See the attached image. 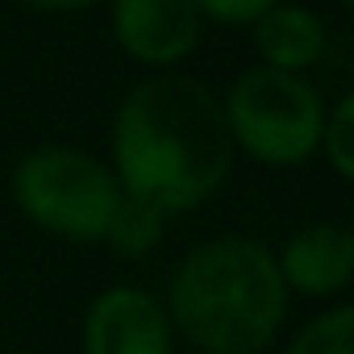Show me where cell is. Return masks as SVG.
Here are the masks:
<instances>
[{
  "label": "cell",
  "mask_w": 354,
  "mask_h": 354,
  "mask_svg": "<svg viewBox=\"0 0 354 354\" xmlns=\"http://www.w3.org/2000/svg\"><path fill=\"white\" fill-rule=\"evenodd\" d=\"M196 13H209L213 21L225 26H242V21H259L267 9H275L279 0H192Z\"/></svg>",
  "instance_id": "obj_12"
},
{
  "label": "cell",
  "mask_w": 354,
  "mask_h": 354,
  "mask_svg": "<svg viewBox=\"0 0 354 354\" xmlns=\"http://www.w3.org/2000/svg\"><path fill=\"white\" fill-rule=\"evenodd\" d=\"M162 308L201 354H259L288 317V288L263 242L230 234L175 267Z\"/></svg>",
  "instance_id": "obj_2"
},
{
  "label": "cell",
  "mask_w": 354,
  "mask_h": 354,
  "mask_svg": "<svg viewBox=\"0 0 354 354\" xmlns=\"http://www.w3.org/2000/svg\"><path fill=\"white\" fill-rule=\"evenodd\" d=\"M113 34L138 63H180L201 38L192 0H113Z\"/></svg>",
  "instance_id": "obj_6"
},
{
  "label": "cell",
  "mask_w": 354,
  "mask_h": 354,
  "mask_svg": "<svg viewBox=\"0 0 354 354\" xmlns=\"http://www.w3.org/2000/svg\"><path fill=\"white\" fill-rule=\"evenodd\" d=\"M254 46L263 55V67L300 75L304 67H313L321 59L325 26L300 5H275L254 21Z\"/></svg>",
  "instance_id": "obj_8"
},
{
  "label": "cell",
  "mask_w": 354,
  "mask_h": 354,
  "mask_svg": "<svg viewBox=\"0 0 354 354\" xmlns=\"http://www.w3.org/2000/svg\"><path fill=\"white\" fill-rule=\"evenodd\" d=\"M342 5H350V0H342Z\"/></svg>",
  "instance_id": "obj_14"
},
{
  "label": "cell",
  "mask_w": 354,
  "mask_h": 354,
  "mask_svg": "<svg viewBox=\"0 0 354 354\" xmlns=\"http://www.w3.org/2000/svg\"><path fill=\"white\" fill-rule=\"evenodd\" d=\"M13 196L21 213L71 242H104V230L121 205L117 175L71 146H38L13 171Z\"/></svg>",
  "instance_id": "obj_3"
},
{
  "label": "cell",
  "mask_w": 354,
  "mask_h": 354,
  "mask_svg": "<svg viewBox=\"0 0 354 354\" xmlns=\"http://www.w3.org/2000/svg\"><path fill=\"white\" fill-rule=\"evenodd\" d=\"M321 150L329 158V167L350 180L354 175V100L342 96L333 113H325V125H321Z\"/></svg>",
  "instance_id": "obj_11"
},
{
  "label": "cell",
  "mask_w": 354,
  "mask_h": 354,
  "mask_svg": "<svg viewBox=\"0 0 354 354\" xmlns=\"http://www.w3.org/2000/svg\"><path fill=\"white\" fill-rule=\"evenodd\" d=\"M38 9H80V5H92V0H30Z\"/></svg>",
  "instance_id": "obj_13"
},
{
  "label": "cell",
  "mask_w": 354,
  "mask_h": 354,
  "mask_svg": "<svg viewBox=\"0 0 354 354\" xmlns=\"http://www.w3.org/2000/svg\"><path fill=\"white\" fill-rule=\"evenodd\" d=\"M117 184L162 217L205 205L234 167L221 100L188 75L138 84L113 121Z\"/></svg>",
  "instance_id": "obj_1"
},
{
  "label": "cell",
  "mask_w": 354,
  "mask_h": 354,
  "mask_svg": "<svg viewBox=\"0 0 354 354\" xmlns=\"http://www.w3.org/2000/svg\"><path fill=\"white\" fill-rule=\"evenodd\" d=\"M283 288L304 296H333L354 279V234L346 225H304L275 254Z\"/></svg>",
  "instance_id": "obj_7"
},
{
  "label": "cell",
  "mask_w": 354,
  "mask_h": 354,
  "mask_svg": "<svg viewBox=\"0 0 354 354\" xmlns=\"http://www.w3.org/2000/svg\"><path fill=\"white\" fill-rule=\"evenodd\" d=\"M225 125L234 146L267 167H296L321 146L325 109L308 80L275 67L246 71L225 100Z\"/></svg>",
  "instance_id": "obj_4"
},
{
  "label": "cell",
  "mask_w": 354,
  "mask_h": 354,
  "mask_svg": "<svg viewBox=\"0 0 354 354\" xmlns=\"http://www.w3.org/2000/svg\"><path fill=\"white\" fill-rule=\"evenodd\" d=\"M162 221H167V217H162L158 209H150V205H142V201H133V196H121V205H117V213H113V221H109V230H104V242H109L117 254L138 259V254H146V250L158 246Z\"/></svg>",
  "instance_id": "obj_9"
},
{
  "label": "cell",
  "mask_w": 354,
  "mask_h": 354,
  "mask_svg": "<svg viewBox=\"0 0 354 354\" xmlns=\"http://www.w3.org/2000/svg\"><path fill=\"white\" fill-rule=\"evenodd\" d=\"M167 308L142 288H109L88 304L84 354H171Z\"/></svg>",
  "instance_id": "obj_5"
},
{
  "label": "cell",
  "mask_w": 354,
  "mask_h": 354,
  "mask_svg": "<svg viewBox=\"0 0 354 354\" xmlns=\"http://www.w3.org/2000/svg\"><path fill=\"white\" fill-rule=\"evenodd\" d=\"M283 354H354V308L337 304L321 317H313Z\"/></svg>",
  "instance_id": "obj_10"
}]
</instances>
